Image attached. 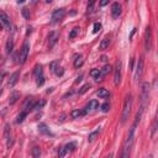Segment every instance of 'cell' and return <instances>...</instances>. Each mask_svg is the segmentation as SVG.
I'll use <instances>...</instances> for the list:
<instances>
[{
  "mask_svg": "<svg viewBox=\"0 0 158 158\" xmlns=\"http://www.w3.org/2000/svg\"><path fill=\"white\" fill-rule=\"evenodd\" d=\"M131 109H132V95L128 94L126 95L125 98V101H123V109H122V115H121V123H125L130 116V112H131Z\"/></svg>",
  "mask_w": 158,
  "mask_h": 158,
  "instance_id": "obj_1",
  "label": "cell"
},
{
  "mask_svg": "<svg viewBox=\"0 0 158 158\" xmlns=\"http://www.w3.org/2000/svg\"><path fill=\"white\" fill-rule=\"evenodd\" d=\"M148 98H149V84L143 83L142 93H141V106H139V109H142L143 111H144V107L148 105Z\"/></svg>",
  "mask_w": 158,
  "mask_h": 158,
  "instance_id": "obj_2",
  "label": "cell"
},
{
  "mask_svg": "<svg viewBox=\"0 0 158 158\" xmlns=\"http://www.w3.org/2000/svg\"><path fill=\"white\" fill-rule=\"evenodd\" d=\"M28 52H30V43L28 41H25L21 49H20V53H19V62L20 64H23L28 57Z\"/></svg>",
  "mask_w": 158,
  "mask_h": 158,
  "instance_id": "obj_3",
  "label": "cell"
},
{
  "mask_svg": "<svg viewBox=\"0 0 158 158\" xmlns=\"http://www.w3.org/2000/svg\"><path fill=\"white\" fill-rule=\"evenodd\" d=\"M33 74H35V78H36V81H37V85H42L44 83V75H43V70H42V67L40 64H37L33 69Z\"/></svg>",
  "mask_w": 158,
  "mask_h": 158,
  "instance_id": "obj_4",
  "label": "cell"
},
{
  "mask_svg": "<svg viewBox=\"0 0 158 158\" xmlns=\"http://www.w3.org/2000/svg\"><path fill=\"white\" fill-rule=\"evenodd\" d=\"M122 63L121 60H118L116 63V67H115V73H114V83L115 85L117 86L120 83H121V77H122Z\"/></svg>",
  "mask_w": 158,
  "mask_h": 158,
  "instance_id": "obj_5",
  "label": "cell"
},
{
  "mask_svg": "<svg viewBox=\"0 0 158 158\" xmlns=\"http://www.w3.org/2000/svg\"><path fill=\"white\" fill-rule=\"evenodd\" d=\"M132 144H133V141L131 139H126L125 144H123V148L121 151V154L118 158H130V153H131V148H132Z\"/></svg>",
  "mask_w": 158,
  "mask_h": 158,
  "instance_id": "obj_6",
  "label": "cell"
},
{
  "mask_svg": "<svg viewBox=\"0 0 158 158\" xmlns=\"http://www.w3.org/2000/svg\"><path fill=\"white\" fill-rule=\"evenodd\" d=\"M0 22H1V26H2L5 30L10 31V30L12 28L11 20H10V17L5 14V11H1V12H0Z\"/></svg>",
  "mask_w": 158,
  "mask_h": 158,
  "instance_id": "obj_7",
  "label": "cell"
},
{
  "mask_svg": "<svg viewBox=\"0 0 158 158\" xmlns=\"http://www.w3.org/2000/svg\"><path fill=\"white\" fill-rule=\"evenodd\" d=\"M151 48H152V32H151V27H147L144 32V49L149 52Z\"/></svg>",
  "mask_w": 158,
  "mask_h": 158,
  "instance_id": "obj_8",
  "label": "cell"
},
{
  "mask_svg": "<svg viewBox=\"0 0 158 158\" xmlns=\"http://www.w3.org/2000/svg\"><path fill=\"white\" fill-rule=\"evenodd\" d=\"M142 74H143V58L141 57L136 64V72H135V80L138 81L141 78H142Z\"/></svg>",
  "mask_w": 158,
  "mask_h": 158,
  "instance_id": "obj_9",
  "label": "cell"
},
{
  "mask_svg": "<svg viewBox=\"0 0 158 158\" xmlns=\"http://www.w3.org/2000/svg\"><path fill=\"white\" fill-rule=\"evenodd\" d=\"M98 107H99V102H98L96 100H90V101L86 104V106L83 109V111H84V114L86 115V114H90V112L95 111Z\"/></svg>",
  "mask_w": 158,
  "mask_h": 158,
  "instance_id": "obj_10",
  "label": "cell"
},
{
  "mask_svg": "<svg viewBox=\"0 0 158 158\" xmlns=\"http://www.w3.org/2000/svg\"><path fill=\"white\" fill-rule=\"evenodd\" d=\"M64 16H65V10L64 9H56L53 11V14H52V20L54 22H58V21L63 20Z\"/></svg>",
  "mask_w": 158,
  "mask_h": 158,
  "instance_id": "obj_11",
  "label": "cell"
},
{
  "mask_svg": "<svg viewBox=\"0 0 158 158\" xmlns=\"http://www.w3.org/2000/svg\"><path fill=\"white\" fill-rule=\"evenodd\" d=\"M4 136L6 138V144H7V148H10L14 143V139L11 137V130H10V126L9 125H5V130H4Z\"/></svg>",
  "mask_w": 158,
  "mask_h": 158,
  "instance_id": "obj_12",
  "label": "cell"
},
{
  "mask_svg": "<svg viewBox=\"0 0 158 158\" xmlns=\"http://www.w3.org/2000/svg\"><path fill=\"white\" fill-rule=\"evenodd\" d=\"M121 15V5L118 2H114L111 5V16L114 19H117Z\"/></svg>",
  "mask_w": 158,
  "mask_h": 158,
  "instance_id": "obj_13",
  "label": "cell"
},
{
  "mask_svg": "<svg viewBox=\"0 0 158 158\" xmlns=\"http://www.w3.org/2000/svg\"><path fill=\"white\" fill-rule=\"evenodd\" d=\"M90 75L95 79V81H100V80H102V74H101V69H91V72H90Z\"/></svg>",
  "mask_w": 158,
  "mask_h": 158,
  "instance_id": "obj_14",
  "label": "cell"
},
{
  "mask_svg": "<svg viewBox=\"0 0 158 158\" xmlns=\"http://www.w3.org/2000/svg\"><path fill=\"white\" fill-rule=\"evenodd\" d=\"M58 38H59V35H58L57 32H51V33H49L48 40H49V47H51V48H52V47H53V46L57 43Z\"/></svg>",
  "mask_w": 158,
  "mask_h": 158,
  "instance_id": "obj_15",
  "label": "cell"
},
{
  "mask_svg": "<svg viewBox=\"0 0 158 158\" xmlns=\"http://www.w3.org/2000/svg\"><path fill=\"white\" fill-rule=\"evenodd\" d=\"M19 77H20V73H19V72L12 73V74L10 75V78H9V86H14V85L17 83Z\"/></svg>",
  "mask_w": 158,
  "mask_h": 158,
  "instance_id": "obj_16",
  "label": "cell"
},
{
  "mask_svg": "<svg viewBox=\"0 0 158 158\" xmlns=\"http://www.w3.org/2000/svg\"><path fill=\"white\" fill-rule=\"evenodd\" d=\"M109 46H110V37H109V36H106V37H104V38L101 40L99 48H100L101 51H105L106 48H109Z\"/></svg>",
  "mask_w": 158,
  "mask_h": 158,
  "instance_id": "obj_17",
  "label": "cell"
},
{
  "mask_svg": "<svg viewBox=\"0 0 158 158\" xmlns=\"http://www.w3.org/2000/svg\"><path fill=\"white\" fill-rule=\"evenodd\" d=\"M96 95H98L99 98H101V99H107V98L110 96V93H109L107 89H105V88H100V89L96 91Z\"/></svg>",
  "mask_w": 158,
  "mask_h": 158,
  "instance_id": "obj_18",
  "label": "cell"
},
{
  "mask_svg": "<svg viewBox=\"0 0 158 158\" xmlns=\"http://www.w3.org/2000/svg\"><path fill=\"white\" fill-rule=\"evenodd\" d=\"M85 114H84V111L81 110V109H75V110H73L72 112H70V116H72V118H79V117H81V116H84Z\"/></svg>",
  "mask_w": 158,
  "mask_h": 158,
  "instance_id": "obj_19",
  "label": "cell"
},
{
  "mask_svg": "<svg viewBox=\"0 0 158 158\" xmlns=\"http://www.w3.org/2000/svg\"><path fill=\"white\" fill-rule=\"evenodd\" d=\"M38 131H40V133H43V135H52V132L49 131V128L47 127L46 123H40Z\"/></svg>",
  "mask_w": 158,
  "mask_h": 158,
  "instance_id": "obj_20",
  "label": "cell"
},
{
  "mask_svg": "<svg viewBox=\"0 0 158 158\" xmlns=\"http://www.w3.org/2000/svg\"><path fill=\"white\" fill-rule=\"evenodd\" d=\"M12 48H14V41H12V38H7V41H6V46H5L6 53L10 54V53L12 52Z\"/></svg>",
  "mask_w": 158,
  "mask_h": 158,
  "instance_id": "obj_21",
  "label": "cell"
},
{
  "mask_svg": "<svg viewBox=\"0 0 158 158\" xmlns=\"http://www.w3.org/2000/svg\"><path fill=\"white\" fill-rule=\"evenodd\" d=\"M158 130V110L156 112V117L153 120V123H152V136L156 133V131Z\"/></svg>",
  "mask_w": 158,
  "mask_h": 158,
  "instance_id": "obj_22",
  "label": "cell"
},
{
  "mask_svg": "<svg viewBox=\"0 0 158 158\" xmlns=\"http://www.w3.org/2000/svg\"><path fill=\"white\" fill-rule=\"evenodd\" d=\"M99 133H100V130L98 128V130H95V131H93L89 136H88V141L89 142H93V141H95V138L99 136Z\"/></svg>",
  "mask_w": 158,
  "mask_h": 158,
  "instance_id": "obj_23",
  "label": "cell"
},
{
  "mask_svg": "<svg viewBox=\"0 0 158 158\" xmlns=\"http://www.w3.org/2000/svg\"><path fill=\"white\" fill-rule=\"evenodd\" d=\"M83 63H84L83 57H81V56H77V57H75V60H74V67H75V68H79V67L83 65Z\"/></svg>",
  "mask_w": 158,
  "mask_h": 158,
  "instance_id": "obj_24",
  "label": "cell"
},
{
  "mask_svg": "<svg viewBox=\"0 0 158 158\" xmlns=\"http://www.w3.org/2000/svg\"><path fill=\"white\" fill-rule=\"evenodd\" d=\"M27 114H28V112H26V111L22 110V111L19 114L17 118H16V123H21V122H23V120H25V117L27 116Z\"/></svg>",
  "mask_w": 158,
  "mask_h": 158,
  "instance_id": "obj_25",
  "label": "cell"
},
{
  "mask_svg": "<svg viewBox=\"0 0 158 158\" xmlns=\"http://www.w3.org/2000/svg\"><path fill=\"white\" fill-rule=\"evenodd\" d=\"M32 157L33 158H40L41 157V149H40V147H33L32 148Z\"/></svg>",
  "mask_w": 158,
  "mask_h": 158,
  "instance_id": "obj_26",
  "label": "cell"
},
{
  "mask_svg": "<svg viewBox=\"0 0 158 158\" xmlns=\"http://www.w3.org/2000/svg\"><path fill=\"white\" fill-rule=\"evenodd\" d=\"M111 72V65L110 64H106V65H104V68L101 69V74L105 77V75H107L109 73Z\"/></svg>",
  "mask_w": 158,
  "mask_h": 158,
  "instance_id": "obj_27",
  "label": "cell"
},
{
  "mask_svg": "<svg viewBox=\"0 0 158 158\" xmlns=\"http://www.w3.org/2000/svg\"><path fill=\"white\" fill-rule=\"evenodd\" d=\"M19 99V93H12L11 94V96H10V100H9V102H10V105H12V104H15L16 102V100Z\"/></svg>",
  "mask_w": 158,
  "mask_h": 158,
  "instance_id": "obj_28",
  "label": "cell"
},
{
  "mask_svg": "<svg viewBox=\"0 0 158 158\" xmlns=\"http://www.w3.org/2000/svg\"><path fill=\"white\" fill-rule=\"evenodd\" d=\"M89 89H90V85H89V84H84V85L79 89V91H78V93H79V95H83V94H84V93H86Z\"/></svg>",
  "mask_w": 158,
  "mask_h": 158,
  "instance_id": "obj_29",
  "label": "cell"
},
{
  "mask_svg": "<svg viewBox=\"0 0 158 158\" xmlns=\"http://www.w3.org/2000/svg\"><path fill=\"white\" fill-rule=\"evenodd\" d=\"M94 5H95V1H90L88 4V7H86V14H91L94 11Z\"/></svg>",
  "mask_w": 158,
  "mask_h": 158,
  "instance_id": "obj_30",
  "label": "cell"
},
{
  "mask_svg": "<svg viewBox=\"0 0 158 158\" xmlns=\"http://www.w3.org/2000/svg\"><path fill=\"white\" fill-rule=\"evenodd\" d=\"M79 30H80L79 27H74V28L72 30V32L69 33V38H70V40H73V38H74V37H75V36L78 35V32H79Z\"/></svg>",
  "mask_w": 158,
  "mask_h": 158,
  "instance_id": "obj_31",
  "label": "cell"
},
{
  "mask_svg": "<svg viewBox=\"0 0 158 158\" xmlns=\"http://www.w3.org/2000/svg\"><path fill=\"white\" fill-rule=\"evenodd\" d=\"M68 152V149H67V147L64 146V147H62L60 149H59V152H58V157L59 158H63L64 156H65V153Z\"/></svg>",
  "mask_w": 158,
  "mask_h": 158,
  "instance_id": "obj_32",
  "label": "cell"
},
{
  "mask_svg": "<svg viewBox=\"0 0 158 158\" xmlns=\"http://www.w3.org/2000/svg\"><path fill=\"white\" fill-rule=\"evenodd\" d=\"M100 28H101V23L100 22H95L94 26H93V32L94 33H98L100 31Z\"/></svg>",
  "mask_w": 158,
  "mask_h": 158,
  "instance_id": "obj_33",
  "label": "cell"
},
{
  "mask_svg": "<svg viewBox=\"0 0 158 158\" xmlns=\"http://www.w3.org/2000/svg\"><path fill=\"white\" fill-rule=\"evenodd\" d=\"M22 16H23L26 20L30 19V10H28L27 7H23V9H22Z\"/></svg>",
  "mask_w": 158,
  "mask_h": 158,
  "instance_id": "obj_34",
  "label": "cell"
},
{
  "mask_svg": "<svg viewBox=\"0 0 158 158\" xmlns=\"http://www.w3.org/2000/svg\"><path fill=\"white\" fill-rule=\"evenodd\" d=\"M101 110H102V112H107L110 110V104L109 102H104L101 105Z\"/></svg>",
  "mask_w": 158,
  "mask_h": 158,
  "instance_id": "obj_35",
  "label": "cell"
},
{
  "mask_svg": "<svg viewBox=\"0 0 158 158\" xmlns=\"http://www.w3.org/2000/svg\"><path fill=\"white\" fill-rule=\"evenodd\" d=\"M43 105H44V101H43V100H42V101H38V102H35L33 110H38V109H41Z\"/></svg>",
  "mask_w": 158,
  "mask_h": 158,
  "instance_id": "obj_36",
  "label": "cell"
},
{
  "mask_svg": "<svg viewBox=\"0 0 158 158\" xmlns=\"http://www.w3.org/2000/svg\"><path fill=\"white\" fill-rule=\"evenodd\" d=\"M54 73H56L57 75H63L64 70H63V68H62V67H57V68H56V70H54Z\"/></svg>",
  "mask_w": 158,
  "mask_h": 158,
  "instance_id": "obj_37",
  "label": "cell"
},
{
  "mask_svg": "<svg viewBox=\"0 0 158 158\" xmlns=\"http://www.w3.org/2000/svg\"><path fill=\"white\" fill-rule=\"evenodd\" d=\"M65 147H67V149H68V151H73V149H74V147H75V144H74V143H69V144H67Z\"/></svg>",
  "mask_w": 158,
  "mask_h": 158,
  "instance_id": "obj_38",
  "label": "cell"
},
{
  "mask_svg": "<svg viewBox=\"0 0 158 158\" xmlns=\"http://www.w3.org/2000/svg\"><path fill=\"white\" fill-rule=\"evenodd\" d=\"M81 79H83V75L80 74L78 78H77V80H75V83H79V81H81Z\"/></svg>",
  "mask_w": 158,
  "mask_h": 158,
  "instance_id": "obj_39",
  "label": "cell"
},
{
  "mask_svg": "<svg viewBox=\"0 0 158 158\" xmlns=\"http://www.w3.org/2000/svg\"><path fill=\"white\" fill-rule=\"evenodd\" d=\"M107 4H109V1H106V0H104V1H101V2H100V5H101V6H105V5H107Z\"/></svg>",
  "mask_w": 158,
  "mask_h": 158,
  "instance_id": "obj_40",
  "label": "cell"
},
{
  "mask_svg": "<svg viewBox=\"0 0 158 158\" xmlns=\"http://www.w3.org/2000/svg\"><path fill=\"white\" fill-rule=\"evenodd\" d=\"M105 158H112V153H110V154H109V156H106Z\"/></svg>",
  "mask_w": 158,
  "mask_h": 158,
  "instance_id": "obj_41",
  "label": "cell"
}]
</instances>
